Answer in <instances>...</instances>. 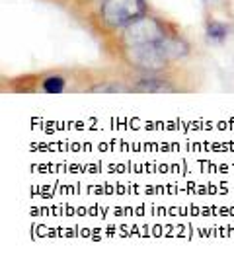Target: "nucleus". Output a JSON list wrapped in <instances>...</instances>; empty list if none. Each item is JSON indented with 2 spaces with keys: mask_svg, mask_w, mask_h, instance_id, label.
<instances>
[{
  "mask_svg": "<svg viewBox=\"0 0 234 261\" xmlns=\"http://www.w3.org/2000/svg\"><path fill=\"white\" fill-rule=\"evenodd\" d=\"M166 35L168 32L164 28V23L160 22L158 18H152V16L145 14L143 18L135 20L129 25H125L121 30L119 39H121L123 47H129V45L156 43Z\"/></svg>",
  "mask_w": 234,
  "mask_h": 261,
  "instance_id": "obj_2",
  "label": "nucleus"
},
{
  "mask_svg": "<svg viewBox=\"0 0 234 261\" xmlns=\"http://www.w3.org/2000/svg\"><path fill=\"white\" fill-rule=\"evenodd\" d=\"M228 32H230V28L223 22H217V20H211V22H207V37L213 39V41H224L226 37H228Z\"/></svg>",
  "mask_w": 234,
  "mask_h": 261,
  "instance_id": "obj_6",
  "label": "nucleus"
},
{
  "mask_svg": "<svg viewBox=\"0 0 234 261\" xmlns=\"http://www.w3.org/2000/svg\"><path fill=\"white\" fill-rule=\"evenodd\" d=\"M137 92H174L170 80L158 76V72H143L135 82Z\"/></svg>",
  "mask_w": 234,
  "mask_h": 261,
  "instance_id": "obj_4",
  "label": "nucleus"
},
{
  "mask_svg": "<svg viewBox=\"0 0 234 261\" xmlns=\"http://www.w3.org/2000/svg\"><path fill=\"white\" fill-rule=\"evenodd\" d=\"M148 12L146 0H101L100 20L110 30H123L125 25L143 18Z\"/></svg>",
  "mask_w": 234,
  "mask_h": 261,
  "instance_id": "obj_1",
  "label": "nucleus"
},
{
  "mask_svg": "<svg viewBox=\"0 0 234 261\" xmlns=\"http://www.w3.org/2000/svg\"><path fill=\"white\" fill-rule=\"evenodd\" d=\"M123 55H125V61L135 68H139L141 72H160L170 65V61L166 59V55L162 53L158 41L129 45V47H125Z\"/></svg>",
  "mask_w": 234,
  "mask_h": 261,
  "instance_id": "obj_3",
  "label": "nucleus"
},
{
  "mask_svg": "<svg viewBox=\"0 0 234 261\" xmlns=\"http://www.w3.org/2000/svg\"><path fill=\"white\" fill-rule=\"evenodd\" d=\"M125 90H127V88H123L121 84H117V82H113L112 86H103V84H101V86L94 88V92H125Z\"/></svg>",
  "mask_w": 234,
  "mask_h": 261,
  "instance_id": "obj_8",
  "label": "nucleus"
},
{
  "mask_svg": "<svg viewBox=\"0 0 234 261\" xmlns=\"http://www.w3.org/2000/svg\"><path fill=\"white\" fill-rule=\"evenodd\" d=\"M160 49H162V53L166 55V59L172 63V61H178V59H184V57H188L190 55V45L186 43L181 37H176V35H170L168 33L166 37H162L160 41Z\"/></svg>",
  "mask_w": 234,
  "mask_h": 261,
  "instance_id": "obj_5",
  "label": "nucleus"
},
{
  "mask_svg": "<svg viewBox=\"0 0 234 261\" xmlns=\"http://www.w3.org/2000/svg\"><path fill=\"white\" fill-rule=\"evenodd\" d=\"M67 88V80L63 76H47L41 82V90L45 94H61Z\"/></svg>",
  "mask_w": 234,
  "mask_h": 261,
  "instance_id": "obj_7",
  "label": "nucleus"
}]
</instances>
